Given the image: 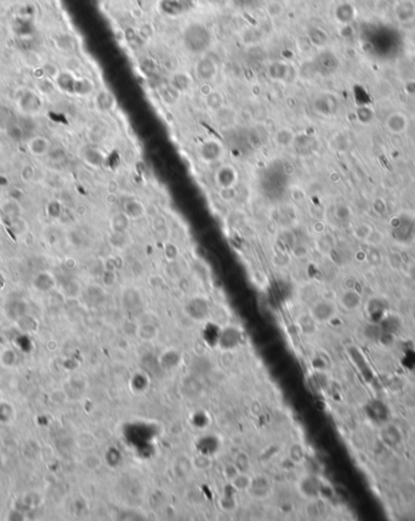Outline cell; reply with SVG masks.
Wrapping results in <instances>:
<instances>
[{
	"mask_svg": "<svg viewBox=\"0 0 415 521\" xmlns=\"http://www.w3.org/2000/svg\"><path fill=\"white\" fill-rule=\"evenodd\" d=\"M210 34L208 30L200 25H192L185 32V45L188 51L199 54L205 51L210 45Z\"/></svg>",
	"mask_w": 415,
	"mask_h": 521,
	"instance_id": "1",
	"label": "cell"
},
{
	"mask_svg": "<svg viewBox=\"0 0 415 521\" xmlns=\"http://www.w3.org/2000/svg\"><path fill=\"white\" fill-rule=\"evenodd\" d=\"M184 311L194 322H205L210 320L211 304L205 297H193L186 303Z\"/></svg>",
	"mask_w": 415,
	"mask_h": 521,
	"instance_id": "2",
	"label": "cell"
},
{
	"mask_svg": "<svg viewBox=\"0 0 415 521\" xmlns=\"http://www.w3.org/2000/svg\"><path fill=\"white\" fill-rule=\"evenodd\" d=\"M243 340L242 331L236 326L226 325L220 331L217 337V346L224 351H232L238 346Z\"/></svg>",
	"mask_w": 415,
	"mask_h": 521,
	"instance_id": "3",
	"label": "cell"
},
{
	"mask_svg": "<svg viewBox=\"0 0 415 521\" xmlns=\"http://www.w3.org/2000/svg\"><path fill=\"white\" fill-rule=\"evenodd\" d=\"M225 154L224 145L216 139H208L203 141L198 147V157L205 163H215L222 159Z\"/></svg>",
	"mask_w": 415,
	"mask_h": 521,
	"instance_id": "4",
	"label": "cell"
},
{
	"mask_svg": "<svg viewBox=\"0 0 415 521\" xmlns=\"http://www.w3.org/2000/svg\"><path fill=\"white\" fill-rule=\"evenodd\" d=\"M17 107L22 113L38 114L43 108V100L38 93L33 90H26L17 99Z\"/></svg>",
	"mask_w": 415,
	"mask_h": 521,
	"instance_id": "5",
	"label": "cell"
},
{
	"mask_svg": "<svg viewBox=\"0 0 415 521\" xmlns=\"http://www.w3.org/2000/svg\"><path fill=\"white\" fill-rule=\"evenodd\" d=\"M214 180L219 188L237 187L239 182V173L233 165L222 164L215 171Z\"/></svg>",
	"mask_w": 415,
	"mask_h": 521,
	"instance_id": "6",
	"label": "cell"
},
{
	"mask_svg": "<svg viewBox=\"0 0 415 521\" xmlns=\"http://www.w3.org/2000/svg\"><path fill=\"white\" fill-rule=\"evenodd\" d=\"M217 72H219L217 64L208 56L200 57L198 61L196 62V66H194L196 77L202 83H210L211 80L215 79Z\"/></svg>",
	"mask_w": 415,
	"mask_h": 521,
	"instance_id": "7",
	"label": "cell"
},
{
	"mask_svg": "<svg viewBox=\"0 0 415 521\" xmlns=\"http://www.w3.org/2000/svg\"><path fill=\"white\" fill-rule=\"evenodd\" d=\"M310 315L317 323H324L333 319L335 315V305L328 300L314 303L310 309Z\"/></svg>",
	"mask_w": 415,
	"mask_h": 521,
	"instance_id": "8",
	"label": "cell"
},
{
	"mask_svg": "<svg viewBox=\"0 0 415 521\" xmlns=\"http://www.w3.org/2000/svg\"><path fill=\"white\" fill-rule=\"evenodd\" d=\"M26 148L31 156L37 157V158L47 157L51 150V141L43 135H36L27 140Z\"/></svg>",
	"mask_w": 415,
	"mask_h": 521,
	"instance_id": "9",
	"label": "cell"
},
{
	"mask_svg": "<svg viewBox=\"0 0 415 521\" xmlns=\"http://www.w3.org/2000/svg\"><path fill=\"white\" fill-rule=\"evenodd\" d=\"M297 491L306 499H314L319 496L320 493V482L313 475H307L303 476L301 480L297 482Z\"/></svg>",
	"mask_w": 415,
	"mask_h": 521,
	"instance_id": "10",
	"label": "cell"
},
{
	"mask_svg": "<svg viewBox=\"0 0 415 521\" xmlns=\"http://www.w3.org/2000/svg\"><path fill=\"white\" fill-rule=\"evenodd\" d=\"M271 483L265 476L253 477V482L247 493L254 499H266L271 494Z\"/></svg>",
	"mask_w": 415,
	"mask_h": 521,
	"instance_id": "11",
	"label": "cell"
},
{
	"mask_svg": "<svg viewBox=\"0 0 415 521\" xmlns=\"http://www.w3.org/2000/svg\"><path fill=\"white\" fill-rule=\"evenodd\" d=\"M122 211L130 220H137L140 219V217L145 216L146 207L144 205V203L140 202L139 199L129 198L124 200V203H123Z\"/></svg>",
	"mask_w": 415,
	"mask_h": 521,
	"instance_id": "12",
	"label": "cell"
},
{
	"mask_svg": "<svg viewBox=\"0 0 415 521\" xmlns=\"http://www.w3.org/2000/svg\"><path fill=\"white\" fill-rule=\"evenodd\" d=\"M290 66L284 61H274L268 66L267 74L274 82H285L290 74Z\"/></svg>",
	"mask_w": 415,
	"mask_h": 521,
	"instance_id": "13",
	"label": "cell"
},
{
	"mask_svg": "<svg viewBox=\"0 0 415 521\" xmlns=\"http://www.w3.org/2000/svg\"><path fill=\"white\" fill-rule=\"evenodd\" d=\"M94 102H95L97 110L101 111V112H111V111L114 110L117 104L116 97L113 96V94L111 91L106 90V89H102V90H100L96 94Z\"/></svg>",
	"mask_w": 415,
	"mask_h": 521,
	"instance_id": "14",
	"label": "cell"
},
{
	"mask_svg": "<svg viewBox=\"0 0 415 521\" xmlns=\"http://www.w3.org/2000/svg\"><path fill=\"white\" fill-rule=\"evenodd\" d=\"M159 334V328L158 326L154 322L151 321H144V322L139 323V327H137L136 337L139 338L142 342H153Z\"/></svg>",
	"mask_w": 415,
	"mask_h": 521,
	"instance_id": "15",
	"label": "cell"
},
{
	"mask_svg": "<svg viewBox=\"0 0 415 521\" xmlns=\"http://www.w3.org/2000/svg\"><path fill=\"white\" fill-rule=\"evenodd\" d=\"M169 83H170V84L173 85V87L175 88L177 91H180L181 94L190 91L192 85H193V80H192L190 74L186 73V72H182V71H179V72L174 73L173 76H171L170 82Z\"/></svg>",
	"mask_w": 415,
	"mask_h": 521,
	"instance_id": "16",
	"label": "cell"
},
{
	"mask_svg": "<svg viewBox=\"0 0 415 521\" xmlns=\"http://www.w3.org/2000/svg\"><path fill=\"white\" fill-rule=\"evenodd\" d=\"M295 133L289 128H279L278 130L273 134V142L282 148L290 147V146L294 145V142H295Z\"/></svg>",
	"mask_w": 415,
	"mask_h": 521,
	"instance_id": "17",
	"label": "cell"
},
{
	"mask_svg": "<svg viewBox=\"0 0 415 521\" xmlns=\"http://www.w3.org/2000/svg\"><path fill=\"white\" fill-rule=\"evenodd\" d=\"M83 159L87 164L94 168L102 167V164L105 163V156L102 151L95 147H85L83 151Z\"/></svg>",
	"mask_w": 415,
	"mask_h": 521,
	"instance_id": "18",
	"label": "cell"
},
{
	"mask_svg": "<svg viewBox=\"0 0 415 521\" xmlns=\"http://www.w3.org/2000/svg\"><path fill=\"white\" fill-rule=\"evenodd\" d=\"M131 220L123 211L114 214L110 220V227L112 232H128Z\"/></svg>",
	"mask_w": 415,
	"mask_h": 521,
	"instance_id": "19",
	"label": "cell"
},
{
	"mask_svg": "<svg viewBox=\"0 0 415 521\" xmlns=\"http://www.w3.org/2000/svg\"><path fill=\"white\" fill-rule=\"evenodd\" d=\"M94 90H95V84H94L93 80L87 78V77H77L73 95L88 96L93 94Z\"/></svg>",
	"mask_w": 415,
	"mask_h": 521,
	"instance_id": "20",
	"label": "cell"
},
{
	"mask_svg": "<svg viewBox=\"0 0 415 521\" xmlns=\"http://www.w3.org/2000/svg\"><path fill=\"white\" fill-rule=\"evenodd\" d=\"M45 215L50 220H60L64 215V204L60 199L51 198L45 204Z\"/></svg>",
	"mask_w": 415,
	"mask_h": 521,
	"instance_id": "21",
	"label": "cell"
},
{
	"mask_svg": "<svg viewBox=\"0 0 415 521\" xmlns=\"http://www.w3.org/2000/svg\"><path fill=\"white\" fill-rule=\"evenodd\" d=\"M0 208H2V211L9 217V219L22 215V209H24L19 199L11 198V197H8V198L2 203Z\"/></svg>",
	"mask_w": 415,
	"mask_h": 521,
	"instance_id": "22",
	"label": "cell"
},
{
	"mask_svg": "<svg viewBox=\"0 0 415 521\" xmlns=\"http://www.w3.org/2000/svg\"><path fill=\"white\" fill-rule=\"evenodd\" d=\"M158 91H159L160 99H162L163 101H164L165 104L169 106H173V105L177 104V101L180 100V95H181V93L177 91L176 89L170 84V83H169V84L162 85V87L159 88Z\"/></svg>",
	"mask_w": 415,
	"mask_h": 521,
	"instance_id": "23",
	"label": "cell"
},
{
	"mask_svg": "<svg viewBox=\"0 0 415 521\" xmlns=\"http://www.w3.org/2000/svg\"><path fill=\"white\" fill-rule=\"evenodd\" d=\"M288 459L293 464H301L306 460V448L301 442H293L288 448Z\"/></svg>",
	"mask_w": 415,
	"mask_h": 521,
	"instance_id": "24",
	"label": "cell"
},
{
	"mask_svg": "<svg viewBox=\"0 0 415 521\" xmlns=\"http://www.w3.org/2000/svg\"><path fill=\"white\" fill-rule=\"evenodd\" d=\"M253 482L249 473H238L230 481V486L237 492H247Z\"/></svg>",
	"mask_w": 415,
	"mask_h": 521,
	"instance_id": "25",
	"label": "cell"
},
{
	"mask_svg": "<svg viewBox=\"0 0 415 521\" xmlns=\"http://www.w3.org/2000/svg\"><path fill=\"white\" fill-rule=\"evenodd\" d=\"M204 101H205V106L208 107V110H210L211 112H214V113L225 106V97L219 90L211 91L209 95L204 97Z\"/></svg>",
	"mask_w": 415,
	"mask_h": 521,
	"instance_id": "26",
	"label": "cell"
},
{
	"mask_svg": "<svg viewBox=\"0 0 415 521\" xmlns=\"http://www.w3.org/2000/svg\"><path fill=\"white\" fill-rule=\"evenodd\" d=\"M123 305L128 310H134L141 305V296L139 292L134 288H129L123 294Z\"/></svg>",
	"mask_w": 415,
	"mask_h": 521,
	"instance_id": "27",
	"label": "cell"
},
{
	"mask_svg": "<svg viewBox=\"0 0 415 521\" xmlns=\"http://www.w3.org/2000/svg\"><path fill=\"white\" fill-rule=\"evenodd\" d=\"M111 247L118 250H123L130 244V234L129 232H112L111 231L110 237H108Z\"/></svg>",
	"mask_w": 415,
	"mask_h": 521,
	"instance_id": "28",
	"label": "cell"
},
{
	"mask_svg": "<svg viewBox=\"0 0 415 521\" xmlns=\"http://www.w3.org/2000/svg\"><path fill=\"white\" fill-rule=\"evenodd\" d=\"M9 220H10L11 230H13V232L15 233L16 236H24V234L27 233L28 230H30V224H28L27 220L22 215L11 217V219Z\"/></svg>",
	"mask_w": 415,
	"mask_h": 521,
	"instance_id": "29",
	"label": "cell"
},
{
	"mask_svg": "<svg viewBox=\"0 0 415 521\" xmlns=\"http://www.w3.org/2000/svg\"><path fill=\"white\" fill-rule=\"evenodd\" d=\"M216 119L219 120L221 124L224 125H231L234 124L237 120V113L230 107H222L219 111H216Z\"/></svg>",
	"mask_w": 415,
	"mask_h": 521,
	"instance_id": "30",
	"label": "cell"
},
{
	"mask_svg": "<svg viewBox=\"0 0 415 521\" xmlns=\"http://www.w3.org/2000/svg\"><path fill=\"white\" fill-rule=\"evenodd\" d=\"M191 460H192V466H193V469H196V470H198V471L209 470V469L213 466V459H211L208 454H204V453L197 454V456L192 458Z\"/></svg>",
	"mask_w": 415,
	"mask_h": 521,
	"instance_id": "31",
	"label": "cell"
},
{
	"mask_svg": "<svg viewBox=\"0 0 415 521\" xmlns=\"http://www.w3.org/2000/svg\"><path fill=\"white\" fill-rule=\"evenodd\" d=\"M233 463L239 470V473H249V470L251 469V460L247 452H238L234 457Z\"/></svg>",
	"mask_w": 415,
	"mask_h": 521,
	"instance_id": "32",
	"label": "cell"
},
{
	"mask_svg": "<svg viewBox=\"0 0 415 521\" xmlns=\"http://www.w3.org/2000/svg\"><path fill=\"white\" fill-rule=\"evenodd\" d=\"M307 37L314 47H323V45L327 44V42H328L327 33H325L323 30H320V28H318V27L311 28L310 32H308V34H307Z\"/></svg>",
	"mask_w": 415,
	"mask_h": 521,
	"instance_id": "33",
	"label": "cell"
},
{
	"mask_svg": "<svg viewBox=\"0 0 415 521\" xmlns=\"http://www.w3.org/2000/svg\"><path fill=\"white\" fill-rule=\"evenodd\" d=\"M174 469H175L176 474L179 475V476L184 477L188 473H190L191 469H193V466H192V460H188L187 458L184 456L177 457L175 460V465H174Z\"/></svg>",
	"mask_w": 415,
	"mask_h": 521,
	"instance_id": "34",
	"label": "cell"
},
{
	"mask_svg": "<svg viewBox=\"0 0 415 521\" xmlns=\"http://www.w3.org/2000/svg\"><path fill=\"white\" fill-rule=\"evenodd\" d=\"M284 4L280 0H271L266 5V13L271 19H278L284 13Z\"/></svg>",
	"mask_w": 415,
	"mask_h": 521,
	"instance_id": "35",
	"label": "cell"
},
{
	"mask_svg": "<svg viewBox=\"0 0 415 521\" xmlns=\"http://www.w3.org/2000/svg\"><path fill=\"white\" fill-rule=\"evenodd\" d=\"M34 285L39 291H49L54 286V279L49 273H42L36 277Z\"/></svg>",
	"mask_w": 415,
	"mask_h": 521,
	"instance_id": "36",
	"label": "cell"
},
{
	"mask_svg": "<svg viewBox=\"0 0 415 521\" xmlns=\"http://www.w3.org/2000/svg\"><path fill=\"white\" fill-rule=\"evenodd\" d=\"M316 323L317 322L312 319V316L310 314L306 315V316L303 315V316H301L299 320H297L299 328L301 329L302 333H305V334L313 333V332L316 331Z\"/></svg>",
	"mask_w": 415,
	"mask_h": 521,
	"instance_id": "37",
	"label": "cell"
},
{
	"mask_svg": "<svg viewBox=\"0 0 415 521\" xmlns=\"http://www.w3.org/2000/svg\"><path fill=\"white\" fill-rule=\"evenodd\" d=\"M20 177L26 184L28 182H33L37 177V169L33 164L31 163H25L20 169Z\"/></svg>",
	"mask_w": 415,
	"mask_h": 521,
	"instance_id": "38",
	"label": "cell"
},
{
	"mask_svg": "<svg viewBox=\"0 0 415 521\" xmlns=\"http://www.w3.org/2000/svg\"><path fill=\"white\" fill-rule=\"evenodd\" d=\"M219 506L221 510L226 511V513H232L237 509V499L234 498L233 494H224L219 499Z\"/></svg>",
	"mask_w": 415,
	"mask_h": 521,
	"instance_id": "39",
	"label": "cell"
},
{
	"mask_svg": "<svg viewBox=\"0 0 415 521\" xmlns=\"http://www.w3.org/2000/svg\"><path fill=\"white\" fill-rule=\"evenodd\" d=\"M244 34L245 36H243V39H244V42L247 43V44H256V43L260 42L262 38L261 32H260L259 30H256V28L245 30Z\"/></svg>",
	"mask_w": 415,
	"mask_h": 521,
	"instance_id": "40",
	"label": "cell"
},
{
	"mask_svg": "<svg viewBox=\"0 0 415 521\" xmlns=\"http://www.w3.org/2000/svg\"><path fill=\"white\" fill-rule=\"evenodd\" d=\"M179 248L176 247V244H174V243L171 242H168L167 244H165L164 247V255L165 257H167L168 262H175V260L179 257Z\"/></svg>",
	"mask_w": 415,
	"mask_h": 521,
	"instance_id": "41",
	"label": "cell"
},
{
	"mask_svg": "<svg viewBox=\"0 0 415 521\" xmlns=\"http://www.w3.org/2000/svg\"><path fill=\"white\" fill-rule=\"evenodd\" d=\"M48 158L51 160V162L54 163H61L62 160H65L66 158V151L62 150V148H55V150H53L51 148L50 152L48 153Z\"/></svg>",
	"mask_w": 415,
	"mask_h": 521,
	"instance_id": "42",
	"label": "cell"
},
{
	"mask_svg": "<svg viewBox=\"0 0 415 521\" xmlns=\"http://www.w3.org/2000/svg\"><path fill=\"white\" fill-rule=\"evenodd\" d=\"M282 242L284 243V244L289 248V250H290V249L293 248L294 245H295V243H296V237H295V234L293 233V231H290V230H284V231H283V232H282Z\"/></svg>",
	"mask_w": 415,
	"mask_h": 521,
	"instance_id": "43",
	"label": "cell"
},
{
	"mask_svg": "<svg viewBox=\"0 0 415 521\" xmlns=\"http://www.w3.org/2000/svg\"><path fill=\"white\" fill-rule=\"evenodd\" d=\"M290 251H291V254H293V256L297 257V259H301V257H305L306 255H307L308 249L305 244H302V243L296 242L295 245L290 249Z\"/></svg>",
	"mask_w": 415,
	"mask_h": 521,
	"instance_id": "44",
	"label": "cell"
},
{
	"mask_svg": "<svg viewBox=\"0 0 415 521\" xmlns=\"http://www.w3.org/2000/svg\"><path fill=\"white\" fill-rule=\"evenodd\" d=\"M305 514H306V516L310 517V519H314V517L319 516V509H318V506H317L316 503H314L313 499H310L308 504L306 505Z\"/></svg>",
	"mask_w": 415,
	"mask_h": 521,
	"instance_id": "45",
	"label": "cell"
},
{
	"mask_svg": "<svg viewBox=\"0 0 415 521\" xmlns=\"http://www.w3.org/2000/svg\"><path fill=\"white\" fill-rule=\"evenodd\" d=\"M220 197L226 202H232V200L236 199L237 197V191L236 187L231 188H220Z\"/></svg>",
	"mask_w": 415,
	"mask_h": 521,
	"instance_id": "46",
	"label": "cell"
},
{
	"mask_svg": "<svg viewBox=\"0 0 415 521\" xmlns=\"http://www.w3.org/2000/svg\"><path fill=\"white\" fill-rule=\"evenodd\" d=\"M8 135L13 140H21L22 136H24V130H22L20 125L19 127L17 125H11L8 129Z\"/></svg>",
	"mask_w": 415,
	"mask_h": 521,
	"instance_id": "47",
	"label": "cell"
},
{
	"mask_svg": "<svg viewBox=\"0 0 415 521\" xmlns=\"http://www.w3.org/2000/svg\"><path fill=\"white\" fill-rule=\"evenodd\" d=\"M238 473H239V470H238V469H237V466L234 465V463L226 465L225 469H224V475H225L226 479L228 480V482H230V481L233 479V477L236 476V475L238 474Z\"/></svg>",
	"mask_w": 415,
	"mask_h": 521,
	"instance_id": "48",
	"label": "cell"
},
{
	"mask_svg": "<svg viewBox=\"0 0 415 521\" xmlns=\"http://www.w3.org/2000/svg\"><path fill=\"white\" fill-rule=\"evenodd\" d=\"M282 170H283V173L285 174V175L291 176V175H294V174H295L296 168H295V165L293 164V163L288 162V160H287V162H284L282 164Z\"/></svg>",
	"mask_w": 415,
	"mask_h": 521,
	"instance_id": "49",
	"label": "cell"
},
{
	"mask_svg": "<svg viewBox=\"0 0 415 521\" xmlns=\"http://www.w3.org/2000/svg\"><path fill=\"white\" fill-rule=\"evenodd\" d=\"M104 282H105V285H107V286L114 285V282H116V273L112 270H106V273L104 275Z\"/></svg>",
	"mask_w": 415,
	"mask_h": 521,
	"instance_id": "50",
	"label": "cell"
},
{
	"mask_svg": "<svg viewBox=\"0 0 415 521\" xmlns=\"http://www.w3.org/2000/svg\"><path fill=\"white\" fill-rule=\"evenodd\" d=\"M213 90H214V89L211 88V85L209 84V83H202V85H200V88H199L200 94H202V95L204 96V97L207 96V95H209V94H210Z\"/></svg>",
	"mask_w": 415,
	"mask_h": 521,
	"instance_id": "51",
	"label": "cell"
},
{
	"mask_svg": "<svg viewBox=\"0 0 415 521\" xmlns=\"http://www.w3.org/2000/svg\"><path fill=\"white\" fill-rule=\"evenodd\" d=\"M74 211H76L77 215L79 216H84L85 214H88V208L85 207L84 204H78L76 207V209H74Z\"/></svg>",
	"mask_w": 415,
	"mask_h": 521,
	"instance_id": "52",
	"label": "cell"
},
{
	"mask_svg": "<svg viewBox=\"0 0 415 521\" xmlns=\"http://www.w3.org/2000/svg\"><path fill=\"white\" fill-rule=\"evenodd\" d=\"M323 228H324V226H323L322 222L317 221L313 224V231H316V232H322Z\"/></svg>",
	"mask_w": 415,
	"mask_h": 521,
	"instance_id": "53",
	"label": "cell"
},
{
	"mask_svg": "<svg viewBox=\"0 0 415 521\" xmlns=\"http://www.w3.org/2000/svg\"><path fill=\"white\" fill-rule=\"evenodd\" d=\"M9 185V180L8 177H5L4 175H0V187H5V186Z\"/></svg>",
	"mask_w": 415,
	"mask_h": 521,
	"instance_id": "54",
	"label": "cell"
}]
</instances>
